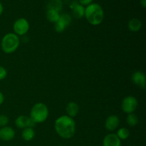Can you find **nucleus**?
<instances>
[{
  "instance_id": "f257e3e1",
  "label": "nucleus",
  "mask_w": 146,
  "mask_h": 146,
  "mask_svg": "<svg viewBox=\"0 0 146 146\" xmlns=\"http://www.w3.org/2000/svg\"><path fill=\"white\" fill-rule=\"evenodd\" d=\"M55 130L60 137L64 139H69L75 134V121L68 115H62L56 120Z\"/></svg>"
},
{
  "instance_id": "f03ea898",
  "label": "nucleus",
  "mask_w": 146,
  "mask_h": 146,
  "mask_svg": "<svg viewBox=\"0 0 146 146\" xmlns=\"http://www.w3.org/2000/svg\"><path fill=\"white\" fill-rule=\"evenodd\" d=\"M84 16L87 21L92 25H98L104 20V12L102 7L96 3H93L87 6L85 9Z\"/></svg>"
},
{
  "instance_id": "7ed1b4c3",
  "label": "nucleus",
  "mask_w": 146,
  "mask_h": 146,
  "mask_svg": "<svg viewBox=\"0 0 146 146\" xmlns=\"http://www.w3.org/2000/svg\"><path fill=\"white\" fill-rule=\"evenodd\" d=\"M19 44V38L17 34L12 33L7 34L1 40V49L6 54H11L17 49Z\"/></svg>"
},
{
  "instance_id": "20e7f679",
  "label": "nucleus",
  "mask_w": 146,
  "mask_h": 146,
  "mask_svg": "<svg viewBox=\"0 0 146 146\" xmlns=\"http://www.w3.org/2000/svg\"><path fill=\"white\" fill-rule=\"evenodd\" d=\"M48 116V109L45 104L38 103L32 107L30 112V118L35 123H43Z\"/></svg>"
},
{
  "instance_id": "39448f33",
  "label": "nucleus",
  "mask_w": 146,
  "mask_h": 146,
  "mask_svg": "<svg viewBox=\"0 0 146 146\" xmlns=\"http://www.w3.org/2000/svg\"><path fill=\"white\" fill-rule=\"evenodd\" d=\"M138 107V101L133 96H127L123 100L121 104L122 110L126 113H133Z\"/></svg>"
},
{
  "instance_id": "423d86ee",
  "label": "nucleus",
  "mask_w": 146,
  "mask_h": 146,
  "mask_svg": "<svg viewBox=\"0 0 146 146\" xmlns=\"http://www.w3.org/2000/svg\"><path fill=\"white\" fill-rule=\"evenodd\" d=\"M13 29L17 35L23 36L28 32L29 29V24L26 19H18L14 22Z\"/></svg>"
},
{
  "instance_id": "0eeeda50",
  "label": "nucleus",
  "mask_w": 146,
  "mask_h": 146,
  "mask_svg": "<svg viewBox=\"0 0 146 146\" xmlns=\"http://www.w3.org/2000/svg\"><path fill=\"white\" fill-rule=\"evenodd\" d=\"M15 124L19 128H33L36 123L30 117L25 116V115H20L16 119Z\"/></svg>"
},
{
  "instance_id": "6e6552de",
  "label": "nucleus",
  "mask_w": 146,
  "mask_h": 146,
  "mask_svg": "<svg viewBox=\"0 0 146 146\" xmlns=\"http://www.w3.org/2000/svg\"><path fill=\"white\" fill-rule=\"evenodd\" d=\"M15 131L12 128L9 126L0 128V139L4 141H9L14 139Z\"/></svg>"
},
{
  "instance_id": "1a4fd4ad",
  "label": "nucleus",
  "mask_w": 146,
  "mask_h": 146,
  "mask_svg": "<svg viewBox=\"0 0 146 146\" xmlns=\"http://www.w3.org/2000/svg\"><path fill=\"white\" fill-rule=\"evenodd\" d=\"M132 81L137 86L145 89L146 86L145 75L141 71H136L132 76Z\"/></svg>"
},
{
  "instance_id": "9d476101",
  "label": "nucleus",
  "mask_w": 146,
  "mask_h": 146,
  "mask_svg": "<svg viewBox=\"0 0 146 146\" xmlns=\"http://www.w3.org/2000/svg\"><path fill=\"white\" fill-rule=\"evenodd\" d=\"M103 144L104 146H121V142L116 134L110 133L104 138Z\"/></svg>"
},
{
  "instance_id": "9b49d317",
  "label": "nucleus",
  "mask_w": 146,
  "mask_h": 146,
  "mask_svg": "<svg viewBox=\"0 0 146 146\" xmlns=\"http://www.w3.org/2000/svg\"><path fill=\"white\" fill-rule=\"evenodd\" d=\"M120 123V120L117 115H110L106 121L105 127L108 131H115L118 127Z\"/></svg>"
},
{
  "instance_id": "f8f14e48",
  "label": "nucleus",
  "mask_w": 146,
  "mask_h": 146,
  "mask_svg": "<svg viewBox=\"0 0 146 146\" xmlns=\"http://www.w3.org/2000/svg\"><path fill=\"white\" fill-rule=\"evenodd\" d=\"M66 111L68 113V116L73 118V117L76 116V115L78 114L79 107H78V104H76L75 102H69L67 104Z\"/></svg>"
},
{
  "instance_id": "ddd939ff",
  "label": "nucleus",
  "mask_w": 146,
  "mask_h": 146,
  "mask_svg": "<svg viewBox=\"0 0 146 146\" xmlns=\"http://www.w3.org/2000/svg\"><path fill=\"white\" fill-rule=\"evenodd\" d=\"M46 18L50 22L56 23L60 18L59 12L54 9H48V11L46 12Z\"/></svg>"
},
{
  "instance_id": "4468645a",
  "label": "nucleus",
  "mask_w": 146,
  "mask_h": 146,
  "mask_svg": "<svg viewBox=\"0 0 146 146\" xmlns=\"http://www.w3.org/2000/svg\"><path fill=\"white\" fill-rule=\"evenodd\" d=\"M21 136L24 141H30L35 136V132L32 128H24L22 133H21Z\"/></svg>"
},
{
  "instance_id": "2eb2a0df",
  "label": "nucleus",
  "mask_w": 146,
  "mask_h": 146,
  "mask_svg": "<svg viewBox=\"0 0 146 146\" xmlns=\"http://www.w3.org/2000/svg\"><path fill=\"white\" fill-rule=\"evenodd\" d=\"M141 27H142V23L138 19H133L128 22V29L134 32L139 31Z\"/></svg>"
},
{
  "instance_id": "dca6fc26",
  "label": "nucleus",
  "mask_w": 146,
  "mask_h": 146,
  "mask_svg": "<svg viewBox=\"0 0 146 146\" xmlns=\"http://www.w3.org/2000/svg\"><path fill=\"white\" fill-rule=\"evenodd\" d=\"M73 15L75 18L80 19L82 18L84 16V12H85V8L84 6L81 4H77L74 9H73Z\"/></svg>"
},
{
  "instance_id": "f3484780",
  "label": "nucleus",
  "mask_w": 146,
  "mask_h": 146,
  "mask_svg": "<svg viewBox=\"0 0 146 146\" xmlns=\"http://www.w3.org/2000/svg\"><path fill=\"white\" fill-rule=\"evenodd\" d=\"M126 122L130 126H135L138 123V118L134 113H129L126 118Z\"/></svg>"
},
{
  "instance_id": "a211bd4d",
  "label": "nucleus",
  "mask_w": 146,
  "mask_h": 146,
  "mask_svg": "<svg viewBox=\"0 0 146 146\" xmlns=\"http://www.w3.org/2000/svg\"><path fill=\"white\" fill-rule=\"evenodd\" d=\"M116 135L120 140H125L129 137L130 132L126 128H121L118 129Z\"/></svg>"
},
{
  "instance_id": "6ab92c4d",
  "label": "nucleus",
  "mask_w": 146,
  "mask_h": 146,
  "mask_svg": "<svg viewBox=\"0 0 146 146\" xmlns=\"http://www.w3.org/2000/svg\"><path fill=\"white\" fill-rule=\"evenodd\" d=\"M61 7H62V3H61V1H55V0H53L52 1H51L49 6H48V9H54L56 11H58V12L61 9Z\"/></svg>"
},
{
  "instance_id": "aec40b11",
  "label": "nucleus",
  "mask_w": 146,
  "mask_h": 146,
  "mask_svg": "<svg viewBox=\"0 0 146 146\" xmlns=\"http://www.w3.org/2000/svg\"><path fill=\"white\" fill-rule=\"evenodd\" d=\"M66 27V26L60 19L55 23V25H54V29H55L56 31L58 33L63 32L65 30Z\"/></svg>"
},
{
  "instance_id": "412c9836",
  "label": "nucleus",
  "mask_w": 146,
  "mask_h": 146,
  "mask_svg": "<svg viewBox=\"0 0 146 146\" xmlns=\"http://www.w3.org/2000/svg\"><path fill=\"white\" fill-rule=\"evenodd\" d=\"M59 19L64 23V24H65V25L66 26V27L70 25V24L71 23V20H72L71 15H69L68 14H61V15H60Z\"/></svg>"
},
{
  "instance_id": "4be33fe9",
  "label": "nucleus",
  "mask_w": 146,
  "mask_h": 146,
  "mask_svg": "<svg viewBox=\"0 0 146 146\" xmlns=\"http://www.w3.org/2000/svg\"><path fill=\"white\" fill-rule=\"evenodd\" d=\"M9 118L7 115H0V128H3V127L7 126V124L9 123Z\"/></svg>"
},
{
  "instance_id": "5701e85b",
  "label": "nucleus",
  "mask_w": 146,
  "mask_h": 146,
  "mask_svg": "<svg viewBox=\"0 0 146 146\" xmlns=\"http://www.w3.org/2000/svg\"><path fill=\"white\" fill-rule=\"evenodd\" d=\"M7 70H6V68L0 66V81L4 80V78L7 77Z\"/></svg>"
},
{
  "instance_id": "b1692460",
  "label": "nucleus",
  "mask_w": 146,
  "mask_h": 146,
  "mask_svg": "<svg viewBox=\"0 0 146 146\" xmlns=\"http://www.w3.org/2000/svg\"><path fill=\"white\" fill-rule=\"evenodd\" d=\"M80 2V4L82 6H88L91 4L93 0H78Z\"/></svg>"
},
{
  "instance_id": "393cba45",
  "label": "nucleus",
  "mask_w": 146,
  "mask_h": 146,
  "mask_svg": "<svg viewBox=\"0 0 146 146\" xmlns=\"http://www.w3.org/2000/svg\"><path fill=\"white\" fill-rule=\"evenodd\" d=\"M77 4H78V1H71V4H70V8H71V9H74V7H75L77 5Z\"/></svg>"
},
{
  "instance_id": "a878e982",
  "label": "nucleus",
  "mask_w": 146,
  "mask_h": 146,
  "mask_svg": "<svg viewBox=\"0 0 146 146\" xmlns=\"http://www.w3.org/2000/svg\"><path fill=\"white\" fill-rule=\"evenodd\" d=\"M4 94H2V93L0 91V105H1V104L4 103Z\"/></svg>"
},
{
  "instance_id": "bb28decb",
  "label": "nucleus",
  "mask_w": 146,
  "mask_h": 146,
  "mask_svg": "<svg viewBox=\"0 0 146 146\" xmlns=\"http://www.w3.org/2000/svg\"><path fill=\"white\" fill-rule=\"evenodd\" d=\"M141 4L143 8H145L146 7V0H141Z\"/></svg>"
},
{
  "instance_id": "cd10ccee",
  "label": "nucleus",
  "mask_w": 146,
  "mask_h": 146,
  "mask_svg": "<svg viewBox=\"0 0 146 146\" xmlns=\"http://www.w3.org/2000/svg\"><path fill=\"white\" fill-rule=\"evenodd\" d=\"M3 11H4V7H3L2 4L0 2V15H1V14H2Z\"/></svg>"
},
{
  "instance_id": "c85d7f7f",
  "label": "nucleus",
  "mask_w": 146,
  "mask_h": 146,
  "mask_svg": "<svg viewBox=\"0 0 146 146\" xmlns=\"http://www.w3.org/2000/svg\"><path fill=\"white\" fill-rule=\"evenodd\" d=\"M55 1H61V0H55Z\"/></svg>"
},
{
  "instance_id": "c756f323",
  "label": "nucleus",
  "mask_w": 146,
  "mask_h": 146,
  "mask_svg": "<svg viewBox=\"0 0 146 146\" xmlns=\"http://www.w3.org/2000/svg\"><path fill=\"white\" fill-rule=\"evenodd\" d=\"M59 146H61V145H59Z\"/></svg>"
}]
</instances>
